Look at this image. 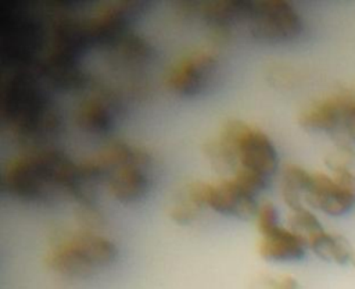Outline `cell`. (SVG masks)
I'll list each match as a JSON object with an SVG mask.
<instances>
[{
    "instance_id": "6da1fadb",
    "label": "cell",
    "mask_w": 355,
    "mask_h": 289,
    "mask_svg": "<svg viewBox=\"0 0 355 289\" xmlns=\"http://www.w3.org/2000/svg\"><path fill=\"white\" fill-rule=\"evenodd\" d=\"M204 151L216 170L229 172V178L255 195L268 186L277 170V151L270 138L240 119L225 122Z\"/></svg>"
},
{
    "instance_id": "7a4b0ae2",
    "label": "cell",
    "mask_w": 355,
    "mask_h": 289,
    "mask_svg": "<svg viewBox=\"0 0 355 289\" xmlns=\"http://www.w3.org/2000/svg\"><path fill=\"white\" fill-rule=\"evenodd\" d=\"M3 188L22 201H46L60 193L86 197L79 164L53 149H33L12 158L3 172Z\"/></svg>"
},
{
    "instance_id": "3957f363",
    "label": "cell",
    "mask_w": 355,
    "mask_h": 289,
    "mask_svg": "<svg viewBox=\"0 0 355 289\" xmlns=\"http://www.w3.org/2000/svg\"><path fill=\"white\" fill-rule=\"evenodd\" d=\"M1 115L11 133L22 142L35 143L53 136L60 117L39 85L25 72H15L1 94Z\"/></svg>"
},
{
    "instance_id": "277c9868",
    "label": "cell",
    "mask_w": 355,
    "mask_h": 289,
    "mask_svg": "<svg viewBox=\"0 0 355 289\" xmlns=\"http://www.w3.org/2000/svg\"><path fill=\"white\" fill-rule=\"evenodd\" d=\"M118 256L115 243L93 231H78L58 239L44 256L46 267L61 276H87L111 265Z\"/></svg>"
},
{
    "instance_id": "5b68a950",
    "label": "cell",
    "mask_w": 355,
    "mask_h": 289,
    "mask_svg": "<svg viewBox=\"0 0 355 289\" xmlns=\"http://www.w3.org/2000/svg\"><path fill=\"white\" fill-rule=\"evenodd\" d=\"M244 22L254 40L268 44L291 42L304 29L301 14L286 0L247 1Z\"/></svg>"
},
{
    "instance_id": "8992f818",
    "label": "cell",
    "mask_w": 355,
    "mask_h": 289,
    "mask_svg": "<svg viewBox=\"0 0 355 289\" xmlns=\"http://www.w3.org/2000/svg\"><path fill=\"white\" fill-rule=\"evenodd\" d=\"M330 170L331 174H308L302 201L306 207L340 217L355 207V174L345 165Z\"/></svg>"
},
{
    "instance_id": "52a82bcc",
    "label": "cell",
    "mask_w": 355,
    "mask_h": 289,
    "mask_svg": "<svg viewBox=\"0 0 355 289\" xmlns=\"http://www.w3.org/2000/svg\"><path fill=\"white\" fill-rule=\"evenodd\" d=\"M184 189L201 210L207 207L241 220L255 217L258 210L257 195L229 176L218 182H191Z\"/></svg>"
},
{
    "instance_id": "ba28073f",
    "label": "cell",
    "mask_w": 355,
    "mask_h": 289,
    "mask_svg": "<svg viewBox=\"0 0 355 289\" xmlns=\"http://www.w3.org/2000/svg\"><path fill=\"white\" fill-rule=\"evenodd\" d=\"M257 228L259 232L258 254L266 261H297L301 260L308 249L306 240L279 224V214L270 201L258 206L255 213Z\"/></svg>"
},
{
    "instance_id": "9c48e42d",
    "label": "cell",
    "mask_w": 355,
    "mask_h": 289,
    "mask_svg": "<svg viewBox=\"0 0 355 289\" xmlns=\"http://www.w3.org/2000/svg\"><path fill=\"white\" fill-rule=\"evenodd\" d=\"M218 71V56L211 49H196L178 58L165 74V86L178 96H196L207 89Z\"/></svg>"
},
{
    "instance_id": "30bf717a",
    "label": "cell",
    "mask_w": 355,
    "mask_h": 289,
    "mask_svg": "<svg viewBox=\"0 0 355 289\" xmlns=\"http://www.w3.org/2000/svg\"><path fill=\"white\" fill-rule=\"evenodd\" d=\"M148 165V154L116 165L105 176L110 195L121 203H133L144 197L150 188V178L147 174Z\"/></svg>"
},
{
    "instance_id": "8fae6325",
    "label": "cell",
    "mask_w": 355,
    "mask_h": 289,
    "mask_svg": "<svg viewBox=\"0 0 355 289\" xmlns=\"http://www.w3.org/2000/svg\"><path fill=\"white\" fill-rule=\"evenodd\" d=\"M352 96L354 90H341L312 101L298 114V124L306 131L334 135Z\"/></svg>"
},
{
    "instance_id": "7c38bea8",
    "label": "cell",
    "mask_w": 355,
    "mask_h": 289,
    "mask_svg": "<svg viewBox=\"0 0 355 289\" xmlns=\"http://www.w3.org/2000/svg\"><path fill=\"white\" fill-rule=\"evenodd\" d=\"M194 11L207 22L215 40L225 42L230 38L236 24L244 22L247 1L241 0H216L205 3H191Z\"/></svg>"
},
{
    "instance_id": "4fadbf2b",
    "label": "cell",
    "mask_w": 355,
    "mask_h": 289,
    "mask_svg": "<svg viewBox=\"0 0 355 289\" xmlns=\"http://www.w3.org/2000/svg\"><path fill=\"white\" fill-rule=\"evenodd\" d=\"M116 114V100L108 93H96L85 99L76 108V124L86 132H107Z\"/></svg>"
},
{
    "instance_id": "5bb4252c",
    "label": "cell",
    "mask_w": 355,
    "mask_h": 289,
    "mask_svg": "<svg viewBox=\"0 0 355 289\" xmlns=\"http://www.w3.org/2000/svg\"><path fill=\"white\" fill-rule=\"evenodd\" d=\"M308 249H311L323 261L337 265L351 264L355 254L351 242L345 236L326 229H322L308 239Z\"/></svg>"
},
{
    "instance_id": "9a60e30c",
    "label": "cell",
    "mask_w": 355,
    "mask_h": 289,
    "mask_svg": "<svg viewBox=\"0 0 355 289\" xmlns=\"http://www.w3.org/2000/svg\"><path fill=\"white\" fill-rule=\"evenodd\" d=\"M309 171L305 168L290 164L283 170L282 174V197L290 210L304 207L302 193Z\"/></svg>"
},
{
    "instance_id": "2e32d148",
    "label": "cell",
    "mask_w": 355,
    "mask_h": 289,
    "mask_svg": "<svg viewBox=\"0 0 355 289\" xmlns=\"http://www.w3.org/2000/svg\"><path fill=\"white\" fill-rule=\"evenodd\" d=\"M288 228L295 233H298L300 236H302L306 240V243L309 238H312L315 233L324 229L319 218L306 206L295 210H290Z\"/></svg>"
},
{
    "instance_id": "e0dca14e",
    "label": "cell",
    "mask_w": 355,
    "mask_h": 289,
    "mask_svg": "<svg viewBox=\"0 0 355 289\" xmlns=\"http://www.w3.org/2000/svg\"><path fill=\"white\" fill-rule=\"evenodd\" d=\"M201 208L190 199L186 189H183L178 199L172 201L169 208V217L176 224H189L197 218V214Z\"/></svg>"
},
{
    "instance_id": "ac0fdd59",
    "label": "cell",
    "mask_w": 355,
    "mask_h": 289,
    "mask_svg": "<svg viewBox=\"0 0 355 289\" xmlns=\"http://www.w3.org/2000/svg\"><path fill=\"white\" fill-rule=\"evenodd\" d=\"M259 289H300L298 282L290 275L282 276H262L257 282Z\"/></svg>"
},
{
    "instance_id": "d6986e66",
    "label": "cell",
    "mask_w": 355,
    "mask_h": 289,
    "mask_svg": "<svg viewBox=\"0 0 355 289\" xmlns=\"http://www.w3.org/2000/svg\"><path fill=\"white\" fill-rule=\"evenodd\" d=\"M351 265H352V268L355 270V254H354V257H352V260H351Z\"/></svg>"
}]
</instances>
